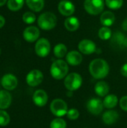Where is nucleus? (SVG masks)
<instances>
[{
  "label": "nucleus",
  "instance_id": "nucleus-4",
  "mask_svg": "<svg viewBox=\"0 0 127 128\" xmlns=\"http://www.w3.org/2000/svg\"><path fill=\"white\" fill-rule=\"evenodd\" d=\"M64 84L68 91L74 92L82 86V77L78 73H70L64 78Z\"/></svg>",
  "mask_w": 127,
  "mask_h": 128
},
{
  "label": "nucleus",
  "instance_id": "nucleus-6",
  "mask_svg": "<svg viewBox=\"0 0 127 128\" xmlns=\"http://www.w3.org/2000/svg\"><path fill=\"white\" fill-rule=\"evenodd\" d=\"M50 110L54 116L61 118L67 115L68 111V106L67 103L64 100L57 98L51 102Z\"/></svg>",
  "mask_w": 127,
  "mask_h": 128
},
{
  "label": "nucleus",
  "instance_id": "nucleus-22",
  "mask_svg": "<svg viewBox=\"0 0 127 128\" xmlns=\"http://www.w3.org/2000/svg\"><path fill=\"white\" fill-rule=\"evenodd\" d=\"M28 7L34 12H40L44 7V0H25Z\"/></svg>",
  "mask_w": 127,
  "mask_h": 128
},
{
  "label": "nucleus",
  "instance_id": "nucleus-23",
  "mask_svg": "<svg viewBox=\"0 0 127 128\" xmlns=\"http://www.w3.org/2000/svg\"><path fill=\"white\" fill-rule=\"evenodd\" d=\"M67 47L64 44H58L55 46L53 49V53L56 58L58 59H61L67 54Z\"/></svg>",
  "mask_w": 127,
  "mask_h": 128
},
{
  "label": "nucleus",
  "instance_id": "nucleus-24",
  "mask_svg": "<svg viewBox=\"0 0 127 128\" xmlns=\"http://www.w3.org/2000/svg\"><path fill=\"white\" fill-rule=\"evenodd\" d=\"M103 105L107 109H113L118 104V98L115 94H108L103 100Z\"/></svg>",
  "mask_w": 127,
  "mask_h": 128
},
{
  "label": "nucleus",
  "instance_id": "nucleus-14",
  "mask_svg": "<svg viewBox=\"0 0 127 128\" xmlns=\"http://www.w3.org/2000/svg\"><path fill=\"white\" fill-rule=\"evenodd\" d=\"M33 102L37 106H44L48 102V95L46 92L43 89L37 90L33 94Z\"/></svg>",
  "mask_w": 127,
  "mask_h": 128
},
{
  "label": "nucleus",
  "instance_id": "nucleus-37",
  "mask_svg": "<svg viewBox=\"0 0 127 128\" xmlns=\"http://www.w3.org/2000/svg\"><path fill=\"white\" fill-rule=\"evenodd\" d=\"M127 47V37H126L125 40H124V48Z\"/></svg>",
  "mask_w": 127,
  "mask_h": 128
},
{
  "label": "nucleus",
  "instance_id": "nucleus-20",
  "mask_svg": "<svg viewBox=\"0 0 127 128\" xmlns=\"http://www.w3.org/2000/svg\"><path fill=\"white\" fill-rule=\"evenodd\" d=\"M95 93L100 97H106L109 92V86L105 81H99L94 86Z\"/></svg>",
  "mask_w": 127,
  "mask_h": 128
},
{
  "label": "nucleus",
  "instance_id": "nucleus-39",
  "mask_svg": "<svg viewBox=\"0 0 127 128\" xmlns=\"http://www.w3.org/2000/svg\"></svg>",
  "mask_w": 127,
  "mask_h": 128
},
{
  "label": "nucleus",
  "instance_id": "nucleus-17",
  "mask_svg": "<svg viewBox=\"0 0 127 128\" xmlns=\"http://www.w3.org/2000/svg\"><path fill=\"white\" fill-rule=\"evenodd\" d=\"M100 20L103 26L110 27L114 24L115 21V15L112 11L106 10L101 14Z\"/></svg>",
  "mask_w": 127,
  "mask_h": 128
},
{
  "label": "nucleus",
  "instance_id": "nucleus-21",
  "mask_svg": "<svg viewBox=\"0 0 127 128\" xmlns=\"http://www.w3.org/2000/svg\"><path fill=\"white\" fill-rule=\"evenodd\" d=\"M126 37L124 33L121 32H115L111 38V44L115 47L124 48V42Z\"/></svg>",
  "mask_w": 127,
  "mask_h": 128
},
{
  "label": "nucleus",
  "instance_id": "nucleus-12",
  "mask_svg": "<svg viewBox=\"0 0 127 128\" xmlns=\"http://www.w3.org/2000/svg\"><path fill=\"white\" fill-rule=\"evenodd\" d=\"M40 30L37 27L34 26H30L25 28L23 31L24 39L29 43H33L38 40L40 37Z\"/></svg>",
  "mask_w": 127,
  "mask_h": 128
},
{
  "label": "nucleus",
  "instance_id": "nucleus-19",
  "mask_svg": "<svg viewBox=\"0 0 127 128\" xmlns=\"http://www.w3.org/2000/svg\"><path fill=\"white\" fill-rule=\"evenodd\" d=\"M12 101V96L11 94L4 90L0 91V110H5L7 109Z\"/></svg>",
  "mask_w": 127,
  "mask_h": 128
},
{
  "label": "nucleus",
  "instance_id": "nucleus-11",
  "mask_svg": "<svg viewBox=\"0 0 127 128\" xmlns=\"http://www.w3.org/2000/svg\"><path fill=\"white\" fill-rule=\"evenodd\" d=\"M79 50L85 55H91L97 51L96 44L90 39H83L78 44Z\"/></svg>",
  "mask_w": 127,
  "mask_h": 128
},
{
  "label": "nucleus",
  "instance_id": "nucleus-15",
  "mask_svg": "<svg viewBox=\"0 0 127 128\" xmlns=\"http://www.w3.org/2000/svg\"><path fill=\"white\" fill-rule=\"evenodd\" d=\"M82 56L80 52L76 50H72L67 52L66 56V62L68 64L72 66L79 65L82 62Z\"/></svg>",
  "mask_w": 127,
  "mask_h": 128
},
{
  "label": "nucleus",
  "instance_id": "nucleus-25",
  "mask_svg": "<svg viewBox=\"0 0 127 128\" xmlns=\"http://www.w3.org/2000/svg\"><path fill=\"white\" fill-rule=\"evenodd\" d=\"M24 2L25 0H7V6L11 11H17L23 7Z\"/></svg>",
  "mask_w": 127,
  "mask_h": 128
},
{
  "label": "nucleus",
  "instance_id": "nucleus-18",
  "mask_svg": "<svg viewBox=\"0 0 127 128\" xmlns=\"http://www.w3.org/2000/svg\"><path fill=\"white\" fill-rule=\"evenodd\" d=\"M103 121L106 124L112 125L117 122L119 118V114L115 110H108L103 115Z\"/></svg>",
  "mask_w": 127,
  "mask_h": 128
},
{
  "label": "nucleus",
  "instance_id": "nucleus-10",
  "mask_svg": "<svg viewBox=\"0 0 127 128\" xmlns=\"http://www.w3.org/2000/svg\"><path fill=\"white\" fill-rule=\"evenodd\" d=\"M43 80V74L39 70H32L26 76V82L29 86H39Z\"/></svg>",
  "mask_w": 127,
  "mask_h": 128
},
{
  "label": "nucleus",
  "instance_id": "nucleus-30",
  "mask_svg": "<svg viewBox=\"0 0 127 128\" xmlns=\"http://www.w3.org/2000/svg\"><path fill=\"white\" fill-rule=\"evenodd\" d=\"M10 121L8 113L4 110H0V126H6Z\"/></svg>",
  "mask_w": 127,
  "mask_h": 128
},
{
  "label": "nucleus",
  "instance_id": "nucleus-5",
  "mask_svg": "<svg viewBox=\"0 0 127 128\" xmlns=\"http://www.w3.org/2000/svg\"><path fill=\"white\" fill-rule=\"evenodd\" d=\"M105 4L103 0H85L84 8L88 14L95 16L103 13Z\"/></svg>",
  "mask_w": 127,
  "mask_h": 128
},
{
  "label": "nucleus",
  "instance_id": "nucleus-36",
  "mask_svg": "<svg viewBox=\"0 0 127 128\" xmlns=\"http://www.w3.org/2000/svg\"><path fill=\"white\" fill-rule=\"evenodd\" d=\"M7 2V0H0V7L3 6Z\"/></svg>",
  "mask_w": 127,
  "mask_h": 128
},
{
  "label": "nucleus",
  "instance_id": "nucleus-26",
  "mask_svg": "<svg viewBox=\"0 0 127 128\" xmlns=\"http://www.w3.org/2000/svg\"><path fill=\"white\" fill-rule=\"evenodd\" d=\"M112 34V32L109 27L103 26L98 31V36L103 40H108L111 39Z\"/></svg>",
  "mask_w": 127,
  "mask_h": 128
},
{
  "label": "nucleus",
  "instance_id": "nucleus-9",
  "mask_svg": "<svg viewBox=\"0 0 127 128\" xmlns=\"http://www.w3.org/2000/svg\"><path fill=\"white\" fill-rule=\"evenodd\" d=\"M58 12L64 16H70L75 13L76 8L74 4L69 0H61L58 4Z\"/></svg>",
  "mask_w": 127,
  "mask_h": 128
},
{
  "label": "nucleus",
  "instance_id": "nucleus-29",
  "mask_svg": "<svg viewBox=\"0 0 127 128\" xmlns=\"http://www.w3.org/2000/svg\"><path fill=\"white\" fill-rule=\"evenodd\" d=\"M22 20L26 24H32L36 20L35 14L31 11H27L22 15Z\"/></svg>",
  "mask_w": 127,
  "mask_h": 128
},
{
  "label": "nucleus",
  "instance_id": "nucleus-34",
  "mask_svg": "<svg viewBox=\"0 0 127 128\" xmlns=\"http://www.w3.org/2000/svg\"><path fill=\"white\" fill-rule=\"evenodd\" d=\"M122 28L125 32H127V17L126 19H124V20L122 22Z\"/></svg>",
  "mask_w": 127,
  "mask_h": 128
},
{
  "label": "nucleus",
  "instance_id": "nucleus-33",
  "mask_svg": "<svg viewBox=\"0 0 127 128\" xmlns=\"http://www.w3.org/2000/svg\"><path fill=\"white\" fill-rule=\"evenodd\" d=\"M121 74H122L124 76L127 77V63L124 64L121 67Z\"/></svg>",
  "mask_w": 127,
  "mask_h": 128
},
{
  "label": "nucleus",
  "instance_id": "nucleus-1",
  "mask_svg": "<svg viewBox=\"0 0 127 128\" xmlns=\"http://www.w3.org/2000/svg\"><path fill=\"white\" fill-rule=\"evenodd\" d=\"M89 72L94 78L101 80L108 76L109 65L105 59L95 58L89 64Z\"/></svg>",
  "mask_w": 127,
  "mask_h": 128
},
{
  "label": "nucleus",
  "instance_id": "nucleus-8",
  "mask_svg": "<svg viewBox=\"0 0 127 128\" xmlns=\"http://www.w3.org/2000/svg\"><path fill=\"white\" fill-rule=\"evenodd\" d=\"M103 107H104L103 102L100 99L96 98H93L88 100L86 104V108L88 111L91 114L94 116L100 115L103 112Z\"/></svg>",
  "mask_w": 127,
  "mask_h": 128
},
{
  "label": "nucleus",
  "instance_id": "nucleus-27",
  "mask_svg": "<svg viewBox=\"0 0 127 128\" xmlns=\"http://www.w3.org/2000/svg\"><path fill=\"white\" fill-rule=\"evenodd\" d=\"M106 5L111 10H118L124 4V0H105Z\"/></svg>",
  "mask_w": 127,
  "mask_h": 128
},
{
  "label": "nucleus",
  "instance_id": "nucleus-38",
  "mask_svg": "<svg viewBox=\"0 0 127 128\" xmlns=\"http://www.w3.org/2000/svg\"><path fill=\"white\" fill-rule=\"evenodd\" d=\"M0 53H1V50H0Z\"/></svg>",
  "mask_w": 127,
  "mask_h": 128
},
{
  "label": "nucleus",
  "instance_id": "nucleus-28",
  "mask_svg": "<svg viewBox=\"0 0 127 128\" xmlns=\"http://www.w3.org/2000/svg\"><path fill=\"white\" fill-rule=\"evenodd\" d=\"M67 123L61 118H54L50 123V128H66Z\"/></svg>",
  "mask_w": 127,
  "mask_h": 128
},
{
  "label": "nucleus",
  "instance_id": "nucleus-35",
  "mask_svg": "<svg viewBox=\"0 0 127 128\" xmlns=\"http://www.w3.org/2000/svg\"><path fill=\"white\" fill-rule=\"evenodd\" d=\"M4 23H5V20H4V18L1 15H0V28H2V27L4 26Z\"/></svg>",
  "mask_w": 127,
  "mask_h": 128
},
{
  "label": "nucleus",
  "instance_id": "nucleus-16",
  "mask_svg": "<svg viewBox=\"0 0 127 128\" xmlns=\"http://www.w3.org/2000/svg\"><path fill=\"white\" fill-rule=\"evenodd\" d=\"M64 26L65 28L69 32H76L79 29L80 26V21L79 20L74 16H70L67 17L64 20Z\"/></svg>",
  "mask_w": 127,
  "mask_h": 128
},
{
  "label": "nucleus",
  "instance_id": "nucleus-31",
  "mask_svg": "<svg viewBox=\"0 0 127 128\" xmlns=\"http://www.w3.org/2000/svg\"><path fill=\"white\" fill-rule=\"evenodd\" d=\"M67 117L70 120H76L79 117V112L77 109H75V108L70 109L67 111Z\"/></svg>",
  "mask_w": 127,
  "mask_h": 128
},
{
  "label": "nucleus",
  "instance_id": "nucleus-7",
  "mask_svg": "<svg viewBox=\"0 0 127 128\" xmlns=\"http://www.w3.org/2000/svg\"><path fill=\"white\" fill-rule=\"evenodd\" d=\"M36 54L41 58L46 57L51 50V44L48 39L42 38L37 40L34 46Z\"/></svg>",
  "mask_w": 127,
  "mask_h": 128
},
{
  "label": "nucleus",
  "instance_id": "nucleus-32",
  "mask_svg": "<svg viewBox=\"0 0 127 128\" xmlns=\"http://www.w3.org/2000/svg\"><path fill=\"white\" fill-rule=\"evenodd\" d=\"M119 104H120V107L121 108L122 110L127 112V95L126 96H123L120 101H119Z\"/></svg>",
  "mask_w": 127,
  "mask_h": 128
},
{
  "label": "nucleus",
  "instance_id": "nucleus-13",
  "mask_svg": "<svg viewBox=\"0 0 127 128\" xmlns=\"http://www.w3.org/2000/svg\"><path fill=\"white\" fill-rule=\"evenodd\" d=\"M1 83L4 88H5L6 90L11 91L16 88L18 84V81L14 75L11 74H7L2 76Z\"/></svg>",
  "mask_w": 127,
  "mask_h": 128
},
{
  "label": "nucleus",
  "instance_id": "nucleus-3",
  "mask_svg": "<svg viewBox=\"0 0 127 128\" xmlns=\"http://www.w3.org/2000/svg\"><path fill=\"white\" fill-rule=\"evenodd\" d=\"M57 16L50 11H46L41 14L37 18V25L40 28L44 31H50L57 25Z\"/></svg>",
  "mask_w": 127,
  "mask_h": 128
},
{
  "label": "nucleus",
  "instance_id": "nucleus-2",
  "mask_svg": "<svg viewBox=\"0 0 127 128\" xmlns=\"http://www.w3.org/2000/svg\"><path fill=\"white\" fill-rule=\"evenodd\" d=\"M68 71V64L67 62L62 59L55 60L52 62L50 67V74L52 76L57 80H60L65 78L67 76Z\"/></svg>",
  "mask_w": 127,
  "mask_h": 128
}]
</instances>
